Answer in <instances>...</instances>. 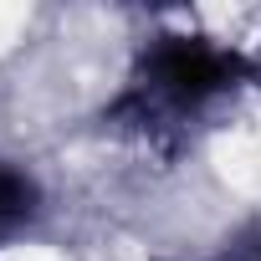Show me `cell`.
<instances>
[{"instance_id":"obj_1","label":"cell","mask_w":261,"mask_h":261,"mask_svg":"<svg viewBox=\"0 0 261 261\" xmlns=\"http://www.w3.org/2000/svg\"><path fill=\"white\" fill-rule=\"evenodd\" d=\"M154 77H159V87L169 97H205L210 87L225 82V57L200 46V41H174V46L159 51Z\"/></svg>"},{"instance_id":"obj_2","label":"cell","mask_w":261,"mask_h":261,"mask_svg":"<svg viewBox=\"0 0 261 261\" xmlns=\"http://www.w3.org/2000/svg\"><path fill=\"white\" fill-rule=\"evenodd\" d=\"M31 210V179L16 169H0V225H11Z\"/></svg>"}]
</instances>
